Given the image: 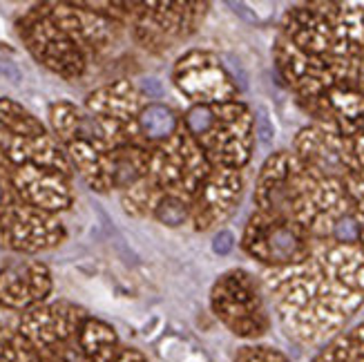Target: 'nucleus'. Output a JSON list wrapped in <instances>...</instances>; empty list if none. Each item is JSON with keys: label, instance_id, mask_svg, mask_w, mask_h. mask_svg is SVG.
Segmentation results:
<instances>
[{"label": "nucleus", "instance_id": "1", "mask_svg": "<svg viewBox=\"0 0 364 362\" xmlns=\"http://www.w3.org/2000/svg\"><path fill=\"white\" fill-rule=\"evenodd\" d=\"M259 282L282 326L306 344L333 338L364 304V293L346 284L315 246L304 262L264 269Z\"/></svg>", "mask_w": 364, "mask_h": 362}, {"label": "nucleus", "instance_id": "2", "mask_svg": "<svg viewBox=\"0 0 364 362\" xmlns=\"http://www.w3.org/2000/svg\"><path fill=\"white\" fill-rule=\"evenodd\" d=\"M279 36L299 52L349 60L364 70V0L293 5L282 16Z\"/></svg>", "mask_w": 364, "mask_h": 362}, {"label": "nucleus", "instance_id": "3", "mask_svg": "<svg viewBox=\"0 0 364 362\" xmlns=\"http://www.w3.org/2000/svg\"><path fill=\"white\" fill-rule=\"evenodd\" d=\"M213 168L244 170L255 150V117L244 101L190 105L181 119Z\"/></svg>", "mask_w": 364, "mask_h": 362}, {"label": "nucleus", "instance_id": "4", "mask_svg": "<svg viewBox=\"0 0 364 362\" xmlns=\"http://www.w3.org/2000/svg\"><path fill=\"white\" fill-rule=\"evenodd\" d=\"M210 175L213 164L183 125L168 141L152 148L148 177L161 195L181 199L190 206Z\"/></svg>", "mask_w": 364, "mask_h": 362}, {"label": "nucleus", "instance_id": "5", "mask_svg": "<svg viewBox=\"0 0 364 362\" xmlns=\"http://www.w3.org/2000/svg\"><path fill=\"white\" fill-rule=\"evenodd\" d=\"M240 246L264 269H284L309 260L315 242L295 219L255 211L244 226Z\"/></svg>", "mask_w": 364, "mask_h": 362}, {"label": "nucleus", "instance_id": "6", "mask_svg": "<svg viewBox=\"0 0 364 362\" xmlns=\"http://www.w3.org/2000/svg\"><path fill=\"white\" fill-rule=\"evenodd\" d=\"M259 277L232 269L219 275L210 289L213 313L237 336L257 338L268 329V313Z\"/></svg>", "mask_w": 364, "mask_h": 362}, {"label": "nucleus", "instance_id": "7", "mask_svg": "<svg viewBox=\"0 0 364 362\" xmlns=\"http://www.w3.org/2000/svg\"><path fill=\"white\" fill-rule=\"evenodd\" d=\"M172 83L193 105H217L240 101V85L215 52L190 50L172 68Z\"/></svg>", "mask_w": 364, "mask_h": 362}, {"label": "nucleus", "instance_id": "8", "mask_svg": "<svg viewBox=\"0 0 364 362\" xmlns=\"http://www.w3.org/2000/svg\"><path fill=\"white\" fill-rule=\"evenodd\" d=\"M136 31L144 45L152 50H166L188 36H193L208 16V3H144L132 5Z\"/></svg>", "mask_w": 364, "mask_h": 362}, {"label": "nucleus", "instance_id": "9", "mask_svg": "<svg viewBox=\"0 0 364 362\" xmlns=\"http://www.w3.org/2000/svg\"><path fill=\"white\" fill-rule=\"evenodd\" d=\"M291 152L302 161L309 170L324 177L346 179L355 172V154L353 139H346L322 125H304L293 139Z\"/></svg>", "mask_w": 364, "mask_h": 362}, {"label": "nucleus", "instance_id": "10", "mask_svg": "<svg viewBox=\"0 0 364 362\" xmlns=\"http://www.w3.org/2000/svg\"><path fill=\"white\" fill-rule=\"evenodd\" d=\"M244 188V170L213 168V175L190 203V226L197 233H208L224 226L240 206Z\"/></svg>", "mask_w": 364, "mask_h": 362}, {"label": "nucleus", "instance_id": "11", "mask_svg": "<svg viewBox=\"0 0 364 362\" xmlns=\"http://www.w3.org/2000/svg\"><path fill=\"white\" fill-rule=\"evenodd\" d=\"M60 238V228L52 213L38 211L29 203H14L0 213V242L18 250H38L52 246Z\"/></svg>", "mask_w": 364, "mask_h": 362}, {"label": "nucleus", "instance_id": "12", "mask_svg": "<svg viewBox=\"0 0 364 362\" xmlns=\"http://www.w3.org/2000/svg\"><path fill=\"white\" fill-rule=\"evenodd\" d=\"M52 280L43 264H14L0 273V302L27 307L50 293Z\"/></svg>", "mask_w": 364, "mask_h": 362}, {"label": "nucleus", "instance_id": "13", "mask_svg": "<svg viewBox=\"0 0 364 362\" xmlns=\"http://www.w3.org/2000/svg\"><path fill=\"white\" fill-rule=\"evenodd\" d=\"M181 121L177 119L175 110H170L164 103H150L141 110L139 115V134L152 146H159L168 141L179 130Z\"/></svg>", "mask_w": 364, "mask_h": 362}, {"label": "nucleus", "instance_id": "14", "mask_svg": "<svg viewBox=\"0 0 364 362\" xmlns=\"http://www.w3.org/2000/svg\"><path fill=\"white\" fill-rule=\"evenodd\" d=\"M313 362H364V322L336 338Z\"/></svg>", "mask_w": 364, "mask_h": 362}, {"label": "nucleus", "instance_id": "15", "mask_svg": "<svg viewBox=\"0 0 364 362\" xmlns=\"http://www.w3.org/2000/svg\"><path fill=\"white\" fill-rule=\"evenodd\" d=\"M152 217L164 226H186L190 224V206L181 199L161 195V199L156 201V206L152 211Z\"/></svg>", "mask_w": 364, "mask_h": 362}, {"label": "nucleus", "instance_id": "16", "mask_svg": "<svg viewBox=\"0 0 364 362\" xmlns=\"http://www.w3.org/2000/svg\"><path fill=\"white\" fill-rule=\"evenodd\" d=\"M344 183H346V191H349V195L353 199L360 224L364 226V181L358 177V172H351V175L344 179Z\"/></svg>", "mask_w": 364, "mask_h": 362}, {"label": "nucleus", "instance_id": "17", "mask_svg": "<svg viewBox=\"0 0 364 362\" xmlns=\"http://www.w3.org/2000/svg\"><path fill=\"white\" fill-rule=\"evenodd\" d=\"M240 362H289L279 351L264 347H248L240 351Z\"/></svg>", "mask_w": 364, "mask_h": 362}, {"label": "nucleus", "instance_id": "18", "mask_svg": "<svg viewBox=\"0 0 364 362\" xmlns=\"http://www.w3.org/2000/svg\"><path fill=\"white\" fill-rule=\"evenodd\" d=\"M353 154H355V172L364 181V130L353 139Z\"/></svg>", "mask_w": 364, "mask_h": 362}, {"label": "nucleus", "instance_id": "19", "mask_svg": "<svg viewBox=\"0 0 364 362\" xmlns=\"http://www.w3.org/2000/svg\"><path fill=\"white\" fill-rule=\"evenodd\" d=\"M232 244V235L230 233H219V238L215 240V250L217 253H228Z\"/></svg>", "mask_w": 364, "mask_h": 362}, {"label": "nucleus", "instance_id": "20", "mask_svg": "<svg viewBox=\"0 0 364 362\" xmlns=\"http://www.w3.org/2000/svg\"><path fill=\"white\" fill-rule=\"evenodd\" d=\"M0 206H3V186H0Z\"/></svg>", "mask_w": 364, "mask_h": 362}]
</instances>
